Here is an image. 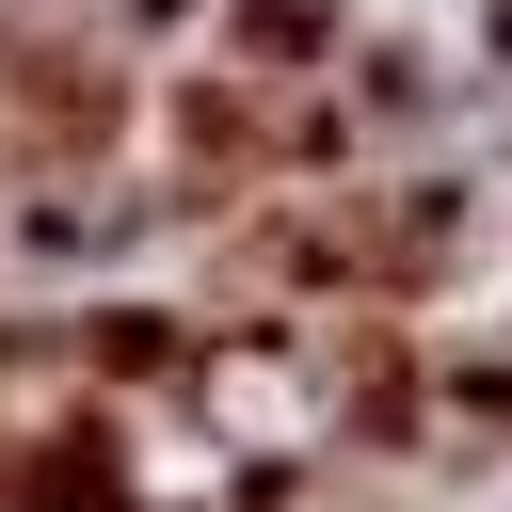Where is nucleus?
Returning <instances> with one entry per match:
<instances>
[{
	"label": "nucleus",
	"mask_w": 512,
	"mask_h": 512,
	"mask_svg": "<svg viewBox=\"0 0 512 512\" xmlns=\"http://www.w3.org/2000/svg\"><path fill=\"white\" fill-rule=\"evenodd\" d=\"M0 512H128V464L96 416H32L0 432Z\"/></svg>",
	"instance_id": "nucleus-1"
}]
</instances>
